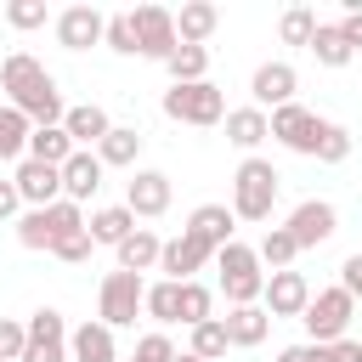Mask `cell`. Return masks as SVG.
<instances>
[{
	"label": "cell",
	"instance_id": "obj_1",
	"mask_svg": "<svg viewBox=\"0 0 362 362\" xmlns=\"http://www.w3.org/2000/svg\"><path fill=\"white\" fill-rule=\"evenodd\" d=\"M0 85H6V102H11L17 113H28V124H34V130H40V124H62V119H68L57 79H51V74H45V62H40V57H28V51H11V57L0 62Z\"/></svg>",
	"mask_w": 362,
	"mask_h": 362
},
{
	"label": "cell",
	"instance_id": "obj_2",
	"mask_svg": "<svg viewBox=\"0 0 362 362\" xmlns=\"http://www.w3.org/2000/svg\"><path fill=\"white\" fill-rule=\"evenodd\" d=\"M277 170L272 158H243L238 175H232V215L238 221H272V204H277Z\"/></svg>",
	"mask_w": 362,
	"mask_h": 362
},
{
	"label": "cell",
	"instance_id": "obj_3",
	"mask_svg": "<svg viewBox=\"0 0 362 362\" xmlns=\"http://www.w3.org/2000/svg\"><path fill=\"white\" fill-rule=\"evenodd\" d=\"M215 272H221V294L232 300V305H260V294H266V266H260V255L249 249V243H226L221 255H215Z\"/></svg>",
	"mask_w": 362,
	"mask_h": 362
},
{
	"label": "cell",
	"instance_id": "obj_4",
	"mask_svg": "<svg viewBox=\"0 0 362 362\" xmlns=\"http://www.w3.org/2000/svg\"><path fill=\"white\" fill-rule=\"evenodd\" d=\"M164 119H175V124H198V130H209V124H226V96H221V85H170L164 90Z\"/></svg>",
	"mask_w": 362,
	"mask_h": 362
},
{
	"label": "cell",
	"instance_id": "obj_5",
	"mask_svg": "<svg viewBox=\"0 0 362 362\" xmlns=\"http://www.w3.org/2000/svg\"><path fill=\"white\" fill-rule=\"evenodd\" d=\"M351 317H356V300L334 283V288H317L311 294V305H305V334H311V345H334V339H345V328H351Z\"/></svg>",
	"mask_w": 362,
	"mask_h": 362
},
{
	"label": "cell",
	"instance_id": "obj_6",
	"mask_svg": "<svg viewBox=\"0 0 362 362\" xmlns=\"http://www.w3.org/2000/svg\"><path fill=\"white\" fill-rule=\"evenodd\" d=\"M96 305H102V322H107V328H130L136 311L147 305V283H141L136 272H107Z\"/></svg>",
	"mask_w": 362,
	"mask_h": 362
},
{
	"label": "cell",
	"instance_id": "obj_7",
	"mask_svg": "<svg viewBox=\"0 0 362 362\" xmlns=\"http://www.w3.org/2000/svg\"><path fill=\"white\" fill-rule=\"evenodd\" d=\"M130 23H136V45H141V57H153V62H170L175 57V11H164V6H136L130 11Z\"/></svg>",
	"mask_w": 362,
	"mask_h": 362
},
{
	"label": "cell",
	"instance_id": "obj_8",
	"mask_svg": "<svg viewBox=\"0 0 362 362\" xmlns=\"http://www.w3.org/2000/svg\"><path fill=\"white\" fill-rule=\"evenodd\" d=\"M322 124H328V119H317V113H311V107H300V102H288V107H277V113H272V136H277L288 153H305V158H317Z\"/></svg>",
	"mask_w": 362,
	"mask_h": 362
},
{
	"label": "cell",
	"instance_id": "obj_9",
	"mask_svg": "<svg viewBox=\"0 0 362 362\" xmlns=\"http://www.w3.org/2000/svg\"><path fill=\"white\" fill-rule=\"evenodd\" d=\"M23 362H68V322L62 311L40 305L28 317V345H23Z\"/></svg>",
	"mask_w": 362,
	"mask_h": 362
},
{
	"label": "cell",
	"instance_id": "obj_10",
	"mask_svg": "<svg viewBox=\"0 0 362 362\" xmlns=\"http://www.w3.org/2000/svg\"><path fill=\"white\" fill-rule=\"evenodd\" d=\"M283 226L294 232L300 249H317V243H328V238L339 232V209H334L328 198H305V204H294V215H288Z\"/></svg>",
	"mask_w": 362,
	"mask_h": 362
},
{
	"label": "cell",
	"instance_id": "obj_11",
	"mask_svg": "<svg viewBox=\"0 0 362 362\" xmlns=\"http://www.w3.org/2000/svg\"><path fill=\"white\" fill-rule=\"evenodd\" d=\"M266 317L277 322V317H305V305H311V283H305V272H266Z\"/></svg>",
	"mask_w": 362,
	"mask_h": 362
},
{
	"label": "cell",
	"instance_id": "obj_12",
	"mask_svg": "<svg viewBox=\"0 0 362 362\" xmlns=\"http://www.w3.org/2000/svg\"><path fill=\"white\" fill-rule=\"evenodd\" d=\"M107 40V17L96 11V6H68V11H57V45L62 51H90V45H102Z\"/></svg>",
	"mask_w": 362,
	"mask_h": 362
},
{
	"label": "cell",
	"instance_id": "obj_13",
	"mask_svg": "<svg viewBox=\"0 0 362 362\" xmlns=\"http://www.w3.org/2000/svg\"><path fill=\"white\" fill-rule=\"evenodd\" d=\"M294 90H300V74L288 68V62H260L255 68V79H249V96H255V107L266 113H277V107H288L294 102Z\"/></svg>",
	"mask_w": 362,
	"mask_h": 362
},
{
	"label": "cell",
	"instance_id": "obj_14",
	"mask_svg": "<svg viewBox=\"0 0 362 362\" xmlns=\"http://www.w3.org/2000/svg\"><path fill=\"white\" fill-rule=\"evenodd\" d=\"M209 260H215L209 243H198L192 232H175V238L164 243V255H158V272H164L170 283H192V272H204Z\"/></svg>",
	"mask_w": 362,
	"mask_h": 362
},
{
	"label": "cell",
	"instance_id": "obj_15",
	"mask_svg": "<svg viewBox=\"0 0 362 362\" xmlns=\"http://www.w3.org/2000/svg\"><path fill=\"white\" fill-rule=\"evenodd\" d=\"M11 181H17V192H23V204H28V209H51V204L62 198V170H57V164L23 158Z\"/></svg>",
	"mask_w": 362,
	"mask_h": 362
},
{
	"label": "cell",
	"instance_id": "obj_16",
	"mask_svg": "<svg viewBox=\"0 0 362 362\" xmlns=\"http://www.w3.org/2000/svg\"><path fill=\"white\" fill-rule=\"evenodd\" d=\"M124 209H130L136 221L164 215V209H170V175H164V170H136L130 187H124Z\"/></svg>",
	"mask_w": 362,
	"mask_h": 362
},
{
	"label": "cell",
	"instance_id": "obj_17",
	"mask_svg": "<svg viewBox=\"0 0 362 362\" xmlns=\"http://www.w3.org/2000/svg\"><path fill=\"white\" fill-rule=\"evenodd\" d=\"M232 226H238V215H232L226 204H198V209L187 215V226H181V232H192L198 243H209V249L221 255V249L232 243Z\"/></svg>",
	"mask_w": 362,
	"mask_h": 362
},
{
	"label": "cell",
	"instance_id": "obj_18",
	"mask_svg": "<svg viewBox=\"0 0 362 362\" xmlns=\"http://www.w3.org/2000/svg\"><path fill=\"white\" fill-rule=\"evenodd\" d=\"M68 362H119V345H113V328L96 317V322H79L68 334Z\"/></svg>",
	"mask_w": 362,
	"mask_h": 362
},
{
	"label": "cell",
	"instance_id": "obj_19",
	"mask_svg": "<svg viewBox=\"0 0 362 362\" xmlns=\"http://www.w3.org/2000/svg\"><path fill=\"white\" fill-rule=\"evenodd\" d=\"M266 136H272V113H260L255 102H249V107H226V141H232V147H243V153L255 158V147H260Z\"/></svg>",
	"mask_w": 362,
	"mask_h": 362
},
{
	"label": "cell",
	"instance_id": "obj_20",
	"mask_svg": "<svg viewBox=\"0 0 362 362\" xmlns=\"http://www.w3.org/2000/svg\"><path fill=\"white\" fill-rule=\"evenodd\" d=\"M102 170H107V164H102V158H96L90 147H79V153H74V158L62 164V198L85 204V198H90V192L102 187Z\"/></svg>",
	"mask_w": 362,
	"mask_h": 362
},
{
	"label": "cell",
	"instance_id": "obj_21",
	"mask_svg": "<svg viewBox=\"0 0 362 362\" xmlns=\"http://www.w3.org/2000/svg\"><path fill=\"white\" fill-rule=\"evenodd\" d=\"M221 322H226V339H232L238 351H255V345L272 334V317H266V305H232Z\"/></svg>",
	"mask_w": 362,
	"mask_h": 362
},
{
	"label": "cell",
	"instance_id": "obj_22",
	"mask_svg": "<svg viewBox=\"0 0 362 362\" xmlns=\"http://www.w3.org/2000/svg\"><path fill=\"white\" fill-rule=\"evenodd\" d=\"M113 255H119V272H136V277H141V272H153V266H158L164 243H158V232L136 226V232H130V238H124V243H119Z\"/></svg>",
	"mask_w": 362,
	"mask_h": 362
},
{
	"label": "cell",
	"instance_id": "obj_23",
	"mask_svg": "<svg viewBox=\"0 0 362 362\" xmlns=\"http://www.w3.org/2000/svg\"><path fill=\"white\" fill-rule=\"evenodd\" d=\"M215 28H221V11H215L209 0H192V6L175 11V40H181V45H204Z\"/></svg>",
	"mask_w": 362,
	"mask_h": 362
},
{
	"label": "cell",
	"instance_id": "obj_24",
	"mask_svg": "<svg viewBox=\"0 0 362 362\" xmlns=\"http://www.w3.org/2000/svg\"><path fill=\"white\" fill-rule=\"evenodd\" d=\"M62 130L74 136V147H102V136L113 130V119H107V113H102L96 102H85V107H68Z\"/></svg>",
	"mask_w": 362,
	"mask_h": 362
},
{
	"label": "cell",
	"instance_id": "obj_25",
	"mask_svg": "<svg viewBox=\"0 0 362 362\" xmlns=\"http://www.w3.org/2000/svg\"><path fill=\"white\" fill-rule=\"evenodd\" d=\"M96 158H102L107 170H130V164L141 158V130H136V124H113V130L102 136Z\"/></svg>",
	"mask_w": 362,
	"mask_h": 362
},
{
	"label": "cell",
	"instance_id": "obj_26",
	"mask_svg": "<svg viewBox=\"0 0 362 362\" xmlns=\"http://www.w3.org/2000/svg\"><path fill=\"white\" fill-rule=\"evenodd\" d=\"M74 153H79V147H74V136H68L62 124H40V130L28 136V158H40V164H57V170H62Z\"/></svg>",
	"mask_w": 362,
	"mask_h": 362
},
{
	"label": "cell",
	"instance_id": "obj_27",
	"mask_svg": "<svg viewBox=\"0 0 362 362\" xmlns=\"http://www.w3.org/2000/svg\"><path fill=\"white\" fill-rule=\"evenodd\" d=\"M85 232H90V243H113V249H119V243L136 232V215H130L124 204H107V209H96V215L85 221Z\"/></svg>",
	"mask_w": 362,
	"mask_h": 362
},
{
	"label": "cell",
	"instance_id": "obj_28",
	"mask_svg": "<svg viewBox=\"0 0 362 362\" xmlns=\"http://www.w3.org/2000/svg\"><path fill=\"white\" fill-rule=\"evenodd\" d=\"M28 136H34L28 113H17V107L6 102V107H0V164H6V158L23 164V158H28Z\"/></svg>",
	"mask_w": 362,
	"mask_h": 362
},
{
	"label": "cell",
	"instance_id": "obj_29",
	"mask_svg": "<svg viewBox=\"0 0 362 362\" xmlns=\"http://www.w3.org/2000/svg\"><path fill=\"white\" fill-rule=\"evenodd\" d=\"M305 51H311V57H317L322 68H345V62L356 57V51L345 45V34H339V23H317V34H311V45H305Z\"/></svg>",
	"mask_w": 362,
	"mask_h": 362
},
{
	"label": "cell",
	"instance_id": "obj_30",
	"mask_svg": "<svg viewBox=\"0 0 362 362\" xmlns=\"http://www.w3.org/2000/svg\"><path fill=\"white\" fill-rule=\"evenodd\" d=\"M164 68H170V85H204L209 51H204V45H175V57H170Z\"/></svg>",
	"mask_w": 362,
	"mask_h": 362
},
{
	"label": "cell",
	"instance_id": "obj_31",
	"mask_svg": "<svg viewBox=\"0 0 362 362\" xmlns=\"http://www.w3.org/2000/svg\"><path fill=\"white\" fill-rule=\"evenodd\" d=\"M260 266H272V272H288L294 266V255H300V243H294V232L288 226H266V238H260Z\"/></svg>",
	"mask_w": 362,
	"mask_h": 362
},
{
	"label": "cell",
	"instance_id": "obj_32",
	"mask_svg": "<svg viewBox=\"0 0 362 362\" xmlns=\"http://www.w3.org/2000/svg\"><path fill=\"white\" fill-rule=\"evenodd\" d=\"M45 226H51V249H57V243H68V238L85 232V209H79L74 198H57V204L45 209Z\"/></svg>",
	"mask_w": 362,
	"mask_h": 362
},
{
	"label": "cell",
	"instance_id": "obj_33",
	"mask_svg": "<svg viewBox=\"0 0 362 362\" xmlns=\"http://www.w3.org/2000/svg\"><path fill=\"white\" fill-rule=\"evenodd\" d=\"M141 311H147V317H153L158 328L181 322V283H170V277H164V283H153V288H147V305H141Z\"/></svg>",
	"mask_w": 362,
	"mask_h": 362
},
{
	"label": "cell",
	"instance_id": "obj_34",
	"mask_svg": "<svg viewBox=\"0 0 362 362\" xmlns=\"http://www.w3.org/2000/svg\"><path fill=\"white\" fill-rule=\"evenodd\" d=\"M187 351H192V356H204V362L226 356V351H232V339H226V322H221V317L198 322V328H192V345H187Z\"/></svg>",
	"mask_w": 362,
	"mask_h": 362
},
{
	"label": "cell",
	"instance_id": "obj_35",
	"mask_svg": "<svg viewBox=\"0 0 362 362\" xmlns=\"http://www.w3.org/2000/svg\"><path fill=\"white\" fill-rule=\"evenodd\" d=\"M209 317H215V294H209L198 277H192V283H181V322H187V328H198V322H209Z\"/></svg>",
	"mask_w": 362,
	"mask_h": 362
},
{
	"label": "cell",
	"instance_id": "obj_36",
	"mask_svg": "<svg viewBox=\"0 0 362 362\" xmlns=\"http://www.w3.org/2000/svg\"><path fill=\"white\" fill-rule=\"evenodd\" d=\"M277 34H283L288 45H311V34H317V11H311V6H288L283 23H277Z\"/></svg>",
	"mask_w": 362,
	"mask_h": 362
},
{
	"label": "cell",
	"instance_id": "obj_37",
	"mask_svg": "<svg viewBox=\"0 0 362 362\" xmlns=\"http://www.w3.org/2000/svg\"><path fill=\"white\" fill-rule=\"evenodd\" d=\"M107 51H119V57H141V45H136V23H130V11H119V17H107V40H102Z\"/></svg>",
	"mask_w": 362,
	"mask_h": 362
},
{
	"label": "cell",
	"instance_id": "obj_38",
	"mask_svg": "<svg viewBox=\"0 0 362 362\" xmlns=\"http://www.w3.org/2000/svg\"><path fill=\"white\" fill-rule=\"evenodd\" d=\"M17 243H23V249H51L45 209H23V215H17Z\"/></svg>",
	"mask_w": 362,
	"mask_h": 362
},
{
	"label": "cell",
	"instance_id": "obj_39",
	"mask_svg": "<svg viewBox=\"0 0 362 362\" xmlns=\"http://www.w3.org/2000/svg\"><path fill=\"white\" fill-rule=\"evenodd\" d=\"M317 158H322V164H345V158H351V130H345V124H322Z\"/></svg>",
	"mask_w": 362,
	"mask_h": 362
},
{
	"label": "cell",
	"instance_id": "obj_40",
	"mask_svg": "<svg viewBox=\"0 0 362 362\" xmlns=\"http://www.w3.org/2000/svg\"><path fill=\"white\" fill-rule=\"evenodd\" d=\"M130 362H175V345H170V334H164V328L141 334V339H136V356H130Z\"/></svg>",
	"mask_w": 362,
	"mask_h": 362
},
{
	"label": "cell",
	"instance_id": "obj_41",
	"mask_svg": "<svg viewBox=\"0 0 362 362\" xmlns=\"http://www.w3.org/2000/svg\"><path fill=\"white\" fill-rule=\"evenodd\" d=\"M23 345H28V322L0 317V362H23Z\"/></svg>",
	"mask_w": 362,
	"mask_h": 362
},
{
	"label": "cell",
	"instance_id": "obj_42",
	"mask_svg": "<svg viewBox=\"0 0 362 362\" xmlns=\"http://www.w3.org/2000/svg\"><path fill=\"white\" fill-rule=\"evenodd\" d=\"M6 23L11 28H40L45 23V0H11L6 6Z\"/></svg>",
	"mask_w": 362,
	"mask_h": 362
},
{
	"label": "cell",
	"instance_id": "obj_43",
	"mask_svg": "<svg viewBox=\"0 0 362 362\" xmlns=\"http://www.w3.org/2000/svg\"><path fill=\"white\" fill-rule=\"evenodd\" d=\"M90 249H96V243H90V232H79V238H68V243H57L51 255H57V260H68V266H85V260H90Z\"/></svg>",
	"mask_w": 362,
	"mask_h": 362
},
{
	"label": "cell",
	"instance_id": "obj_44",
	"mask_svg": "<svg viewBox=\"0 0 362 362\" xmlns=\"http://www.w3.org/2000/svg\"><path fill=\"white\" fill-rule=\"evenodd\" d=\"M339 288H345L351 300H362V249L345 255V266H339Z\"/></svg>",
	"mask_w": 362,
	"mask_h": 362
},
{
	"label": "cell",
	"instance_id": "obj_45",
	"mask_svg": "<svg viewBox=\"0 0 362 362\" xmlns=\"http://www.w3.org/2000/svg\"><path fill=\"white\" fill-rule=\"evenodd\" d=\"M277 362H328V345H288V351H277Z\"/></svg>",
	"mask_w": 362,
	"mask_h": 362
},
{
	"label": "cell",
	"instance_id": "obj_46",
	"mask_svg": "<svg viewBox=\"0 0 362 362\" xmlns=\"http://www.w3.org/2000/svg\"><path fill=\"white\" fill-rule=\"evenodd\" d=\"M339 34H345V45H351V51H362V6L339 17Z\"/></svg>",
	"mask_w": 362,
	"mask_h": 362
},
{
	"label": "cell",
	"instance_id": "obj_47",
	"mask_svg": "<svg viewBox=\"0 0 362 362\" xmlns=\"http://www.w3.org/2000/svg\"><path fill=\"white\" fill-rule=\"evenodd\" d=\"M328 362H362V339H334L328 345Z\"/></svg>",
	"mask_w": 362,
	"mask_h": 362
},
{
	"label": "cell",
	"instance_id": "obj_48",
	"mask_svg": "<svg viewBox=\"0 0 362 362\" xmlns=\"http://www.w3.org/2000/svg\"><path fill=\"white\" fill-rule=\"evenodd\" d=\"M23 209V192H17V181H0V221H11Z\"/></svg>",
	"mask_w": 362,
	"mask_h": 362
},
{
	"label": "cell",
	"instance_id": "obj_49",
	"mask_svg": "<svg viewBox=\"0 0 362 362\" xmlns=\"http://www.w3.org/2000/svg\"><path fill=\"white\" fill-rule=\"evenodd\" d=\"M175 362H204V356H192V351H175Z\"/></svg>",
	"mask_w": 362,
	"mask_h": 362
},
{
	"label": "cell",
	"instance_id": "obj_50",
	"mask_svg": "<svg viewBox=\"0 0 362 362\" xmlns=\"http://www.w3.org/2000/svg\"><path fill=\"white\" fill-rule=\"evenodd\" d=\"M0 107H6V85H0Z\"/></svg>",
	"mask_w": 362,
	"mask_h": 362
}]
</instances>
